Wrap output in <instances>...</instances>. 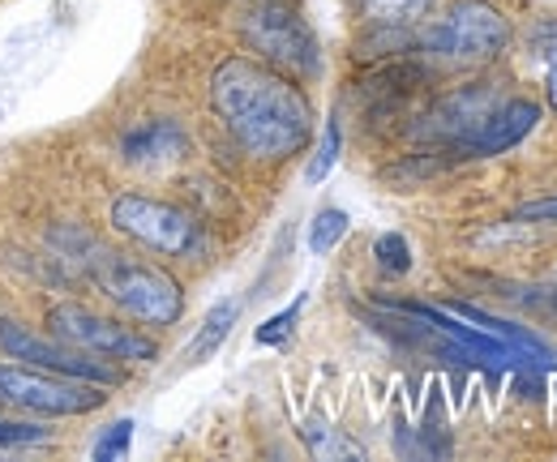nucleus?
Segmentation results:
<instances>
[{
    "mask_svg": "<svg viewBox=\"0 0 557 462\" xmlns=\"http://www.w3.org/2000/svg\"><path fill=\"white\" fill-rule=\"evenodd\" d=\"M240 39L258 61L275 65L287 77H318L322 73V48L313 26L305 22L296 0H249L240 17Z\"/></svg>",
    "mask_w": 557,
    "mask_h": 462,
    "instance_id": "4",
    "label": "nucleus"
},
{
    "mask_svg": "<svg viewBox=\"0 0 557 462\" xmlns=\"http://www.w3.org/2000/svg\"><path fill=\"white\" fill-rule=\"evenodd\" d=\"M348 210H339V205H326V210H318L313 214V223H309V253H318V258H326L344 236H348Z\"/></svg>",
    "mask_w": 557,
    "mask_h": 462,
    "instance_id": "14",
    "label": "nucleus"
},
{
    "mask_svg": "<svg viewBox=\"0 0 557 462\" xmlns=\"http://www.w3.org/2000/svg\"><path fill=\"white\" fill-rule=\"evenodd\" d=\"M545 73H549V82H545L549 86V108L557 112V65H545Z\"/></svg>",
    "mask_w": 557,
    "mask_h": 462,
    "instance_id": "23",
    "label": "nucleus"
},
{
    "mask_svg": "<svg viewBox=\"0 0 557 462\" xmlns=\"http://www.w3.org/2000/svg\"><path fill=\"white\" fill-rule=\"evenodd\" d=\"M210 108L232 141L262 163L300 154L313 133V103L296 77L253 57H227L210 73Z\"/></svg>",
    "mask_w": 557,
    "mask_h": 462,
    "instance_id": "1",
    "label": "nucleus"
},
{
    "mask_svg": "<svg viewBox=\"0 0 557 462\" xmlns=\"http://www.w3.org/2000/svg\"><path fill=\"white\" fill-rule=\"evenodd\" d=\"M108 386H90V382H73L44 373L35 364H13L0 360V411L13 415H35V420H77V415H95L108 407Z\"/></svg>",
    "mask_w": 557,
    "mask_h": 462,
    "instance_id": "5",
    "label": "nucleus"
},
{
    "mask_svg": "<svg viewBox=\"0 0 557 462\" xmlns=\"http://www.w3.org/2000/svg\"><path fill=\"white\" fill-rule=\"evenodd\" d=\"M502 99L493 95V82H472V86H459L450 90L446 99H437L417 125H412V137H424V141H463L472 129H481L488 112L497 108Z\"/></svg>",
    "mask_w": 557,
    "mask_h": 462,
    "instance_id": "9",
    "label": "nucleus"
},
{
    "mask_svg": "<svg viewBox=\"0 0 557 462\" xmlns=\"http://www.w3.org/2000/svg\"><path fill=\"white\" fill-rule=\"evenodd\" d=\"M185 154V129L176 121H141L138 129L121 137V159L134 167H159Z\"/></svg>",
    "mask_w": 557,
    "mask_h": 462,
    "instance_id": "11",
    "label": "nucleus"
},
{
    "mask_svg": "<svg viewBox=\"0 0 557 462\" xmlns=\"http://www.w3.org/2000/svg\"><path fill=\"white\" fill-rule=\"evenodd\" d=\"M300 309H305V300L287 304V309H283V313H275V317H271L267 326H258V334H253V338H258L262 347H278V342H283V338L292 334V326H296V317H300Z\"/></svg>",
    "mask_w": 557,
    "mask_h": 462,
    "instance_id": "20",
    "label": "nucleus"
},
{
    "mask_svg": "<svg viewBox=\"0 0 557 462\" xmlns=\"http://www.w3.org/2000/svg\"><path fill=\"white\" fill-rule=\"evenodd\" d=\"M528 43H532V52H536L541 65H557V17L536 22L532 35H528Z\"/></svg>",
    "mask_w": 557,
    "mask_h": 462,
    "instance_id": "21",
    "label": "nucleus"
},
{
    "mask_svg": "<svg viewBox=\"0 0 557 462\" xmlns=\"http://www.w3.org/2000/svg\"><path fill=\"white\" fill-rule=\"evenodd\" d=\"M510 43V22L488 0H455L442 17L417 26V52L450 68H481Z\"/></svg>",
    "mask_w": 557,
    "mask_h": 462,
    "instance_id": "2",
    "label": "nucleus"
},
{
    "mask_svg": "<svg viewBox=\"0 0 557 462\" xmlns=\"http://www.w3.org/2000/svg\"><path fill=\"white\" fill-rule=\"evenodd\" d=\"M236 317H240V304H236V300H219V304L207 313L202 330L194 334V342L185 347V360H189V364H207L210 355L227 342V334H232V326H236Z\"/></svg>",
    "mask_w": 557,
    "mask_h": 462,
    "instance_id": "13",
    "label": "nucleus"
},
{
    "mask_svg": "<svg viewBox=\"0 0 557 462\" xmlns=\"http://www.w3.org/2000/svg\"><path fill=\"white\" fill-rule=\"evenodd\" d=\"M90 283L138 326L163 330V326H176L185 313V291H181L176 274H168L163 265L99 249L90 258Z\"/></svg>",
    "mask_w": 557,
    "mask_h": 462,
    "instance_id": "3",
    "label": "nucleus"
},
{
    "mask_svg": "<svg viewBox=\"0 0 557 462\" xmlns=\"http://www.w3.org/2000/svg\"><path fill=\"white\" fill-rule=\"evenodd\" d=\"M57 433L48 424L35 420H17V415H0V450H26V446H48Z\"/></svg>",
    "mask_w": 557,
    "mask_h": 462,
    "instance_id": "16",
    "label": "nucleus"
},
{
    "mask_svg": "<svg viewBox=\"0 0 557 462\" xmlns=\"http://www.w3.org/2000/svg\"><path fill=\"white\" fill-rule=\"evenodd\" d=\"M0 351L4 360H22V364H35L44 373H57V377H73V382H90V386H125V369L121 360H108V355H90L82 347H70L52 334H35L17 322H0Z\"/></svg>",
    "mask_w": 557,
    "mask_h": 462,
    "instance_id": "8",
    "label": "nucleus"
},
{
    "mask_svg": "<svg viewBox=\"0 0 557 462\" xmlns=\"http://www.w3.org/2000/svg\"><path fill=\"white\" fill-rule=\"evenodd\" d=\"M339 150H344V129H339V116H331L322 141H318V154H313L309 167H305V180H309V185H322V180L331 176V167L339 163Z\"/></svg>",
    "mask_w": 557,
    "mask_h": 462,
    "instance_id": "15",
    "label": "nucleus"
},
{
    "mask_svg": "<svg viewBox=\"0 0 557 462\" xmlns=\"http://www.w3.org/2000/svg\"><path fill=\"white\" fill-rule=\"evenodd\" d=\"M437 0H360L364 26H395V30H417L429 22Z\"/></svg>",
    "mask_w": 557,
    "mask_h": 462,
    "instance_id": "12",
    "label": "nucleus"
},
{
    "mask_svg": "<svg viewBox=\"0 0 557 462\" xmlns=\"http://www.w3.org/2000/svg\"><path fill=\"white\" fill-rule=\"evenodd\" d=\"M129 441H134V420H116L103 428V437L95 441V459L99 462H112V459H125L129 454Z\"/></svg>",
    "mask_w": 557,
    "mask_h": 462,
    "instance_id": "19",
    "label": "nucleus"
},
{
    "mask_svg": "<svg viewBox=\"0 0 557 462\" xmlns=\"http://www.w3.org/2000/svg\"><path fill=\"white\" fill-rule=\"evenodd\" d=\"M373 258H377V270H382V274H408V270H412V245H408V236H399V232H382V236L373 240Z\"/></svg>",
    "mask_w": 557,
    "mask_h": 462,
    "instance_id": "17",
    "label": "nucleus"
},
{
    "mask_svg": "<svg viewBox=\"0 0 557 462\" xmlns=\"http://www.w3.org/2000/svg\"><path fill=\"white\" fill-rule=\"evenodd\" d=\"M112 227L129 236L134 245L159 253V258H194L202 245V227L189 210L172 201L146 198V193H121L108 210Z\"/></svg>",
    "mask_w": 557,
    "mask_h": 462,
    "instance_id": "7",
    "label": "nucleus"
},
{
    "mask_svg": "<svg viewBox=\"0 0 557 462\" xmlns=\"http://www.w3.org/2000/svg\"><path fill=\"white\" fill-rule=\"evenodd\" d=\"M305 441H309V450L318 454V459H356L360 454V446H351V441H344L331 424H322V420H309L305 424Z\"/></svg>",
    "mask_w": 557,
    "mask_h": 462,
    "instance_id": "18",
    "label": "nucleus"
},
{
    "mask_svg": "<svg viewBox=\"0 0 557 462\" xmlns=\"http://www.w3.org/2000/svg\"><path fill=\"white\" fill-rule=\"evenodd\" d=\"M519 223H557V193L554 198H541V201H523L515 210Z\"/></svg>",
    "mask_w": 557,
    "mask_h": 462,
    "instance_id": "22",
    "label": "nucleus"
},
{
    "mask_svg": "<svg viewBox=\"0 0 557 462\" xmlns=\"http://www.w3.org/2000/svg\"><path fill=\"white\" fill-rule=\"evenodd\" d=\"M541 121V103L536 99H502L485 121L481 129H472L463 141L450 146L455 159H488V154H502L510 146H519L528 133L536 129Z\"/></svg>",
    "mask_w": 557,
    "mask_h": 462,
    "instance_id": "10",
    "label": "nucleus"
},
{
    "mask_svg": "<svg viewBox=\"0 0 557 462\" xmlns=\"http://www.w3.org/2000/svg\"><path fill=\"white\" fill-rule=\"evenodd\" d=\"M44 326H48L52 338H61L70 347H82L90 355H108V360H121V364H150V360H159V342L150 334L134 330L121 317H108L99 309H86L77 300L52 304Z\"/></svg>",
    "mask_w": 557,
    "mask_h": 462,
    "instance_id": "6",
    "label": "nucleus"
}]
</instances>
